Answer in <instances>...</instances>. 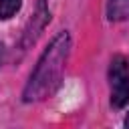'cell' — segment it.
Instances as JSON below:
<instances>
[{"label":"cell","instance_id":"6da1fadb","mask_svg":"<svg viewBox=\"0 0 129 129\" xmlns=\"http://www.w3.org/2000/svg\"><path fill=\"white\" fill-rule=\"evenodd\" d=\"M69 50H71V36L67 30H62L50 40V44L44 48L42 56L38 58L34 71L30 73L28 83L22 91V99L26 103L42 101L58 87L69 58Z\"/></svg>","mask_w":129,"mask_h":129},{"label":"cell","instance_id":"7a4b0ae2","mask_svg":"<svg viewBox=\"0 0 129 129\" xmlns=\"http://www.w3.org/2000/svg\"><path fill=\"white\" fill-rule=\"evenodd\" d=\"M111 81V105L121 109L129 103V62L125 56H113L109 67Z\"/></svg>","mask_w":129,"mask_h":129},{"label":"cell","instance_id":"3957f363","mask_svg":"<svg viewBox=\"0 0 129 129\" xmlns=\"http://www.w3.org/2000/svg\"><path fill=\"white\" fill-rule=\"evenodd\" d=\"M48 20H50V12H48V6H46V0H38V2H36V8H34V12H32V18L28 20V24H26V28H24V32H22L20 46H22V48L30 46V44L38 38L40 30L44 28V24H46Z\"/></svg>","mask_w":129,"mask_h":129},{"label":"cell","instance_id":"277c9868","mask_svg":"<svg viewBox=\"0 0 129 129\" xmlns=\"http://www.w3.org/2000/svg\"><path fill=\"white\" fill-rule=\"evenodd\" d=\"M107 18L109 20L129 18V0H109L107 2Z\"/></svg>","mask_w":129,"mask_h":129},{"label":"cell","instance_id":"5b68a950","mask_svg":"<svg viewBox=\"0 0 129 129\" xmlns=\"http://www.w3.org/2000/svg\"><path fill=\"white\" fill-rule=\"evenodd\" d=\"M22 6V0H0V20L12 18Z\"/></svg>","mask_w":129,"mask_h":129},{"label":"cell","instance_id":"8992f818","mask_svg":"<svg viewBox=\"0 0 129 129\" xmlns=\"http://www.w3.org/2000/svg\"><path fill=\"white\" fill-rule=\"evenodd\" d=\"M125 125H127V127H129V115H127V119H125Z\"/></svg>","mask_w":129,"mask_h":129}]
</instances>
